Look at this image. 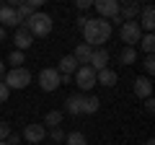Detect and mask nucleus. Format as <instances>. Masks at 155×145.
<instances>
[{"mask_svg":"<svg viewBox=\"0 0 155 145\" xmlns=\"http://www.w3.org/2000/svg\"><path fill=\"white\" fill-rule=\"evenodd\" d=\"M65 112L78 117V114H83V93H70L65 99Z\"/></svg>","mask_w":155,"mask_h":145,"instance_id":"f8f14e48","label":"nucleus"},{"mask_svg":"<svg viewBox=\"0 0 155 145\" xmlns=\"http://www.w3.org/2000/svg\"><path fill=\"white\" fill-rule=\"evenodd\" d=\"M140 11H142L140 3H119V18L122 21H134L140 16Z\"/></svg>","mask_w":155,"mask_h":145,"instance_id":"ddd939ff","label":"nucleus"},{"mask_svg":"<svg viewBox=\"0 0 155 145\" xmlns=\"http://www.w3.org/2000/svg\"><path fill=\"white\" fill-rule=\"evenodd\" d=\"M31 44H34V36L28 34V29L21 23V26L16 29V49H18V52H23V49H28Z\"/></svg>","mask_w":155,"mask_h":145,"instance_id":"4468645a","label":"nucleus"},{"mask_svg":"<svg viewBox=\"0 0 155 145\" xmlns=\"http://www.w3.org/2000/svg\"><path fill=\"white\" fill-rule=\"evenodd\" d=\"M8 135H11V124L0 119V143H5V140H8Z\"/></svg>","mask_w":155,"mask_h":145,"instance_id":"a878e982","label":"nucleus"},{"mask_svg":"<svg viewBox=\"0 0 155 145\" xmlns=\"http://www.w3.org/2000/svg\"><path fill=\"white\" fill-rule=\"evenodd\" d=\"M8 62H11L13 67H23V62H26V60H23V52H18V49H13L11 55H8Z\"/></svg>","mask_w":155,"mask_h":145,"instance_id":"b1692460","label":"nucleus"},{"mask_svg":"<svg viewBox=\"0 0 155 145\" xmlns=\"http://www.w3.org/2000/svg\"><path fill=\"white\" fill-rule=\"evenodd\" d=\"M119 36H122V42L127 47H134L140 39H142V29H140L137 21H124L122 26H119Z\"/></svg>","mask_w":155,"mask_h":145,"instance_id":"39448f33","label":"nucleus"},{"mask_svg":"<svg viewBox=\"0 0 155 145\" xmlns=\"http://www.w3.org/2000/svg\"><path fill=\"white\" fill-rule=\"evenodd\" d=\"M0 145H8V143H0Z\"/></svg>","mask_w":155,"mask_h":145,"instance_id":"c9c22d12","label":"nucleus"},{"mask_svg":"<svg viewBox=\"0 0 155 145\" xmlns=\"http://www.w3.org/2000/svg\"><path fill=\"white\" fill-rule=\"evenodd\" d=\"M119 62H122V65H132V62H137V49H134V47H124L122 55H119Z\"/></svg>","mask_w":155,"mask_h":145,"instance_id":"4be33fe9","label":"nucleus"},{"mask_svg":"<svg viewBox=\"0 0 155 145\" xmlns=\"http://www.w3.org/2000/svg\"><path fill=\"white\" fill-rule=\"evenodd\" d=\"M98 106H101L98 96H83V114H96Z\"/></svg>","mask_w":155,"mask_h":145,"instance_id":"aec40b11","label":"nucleus"},{"mask_svg":"<svg viewBox=\"0 0 155 145\" xmlns=\"http://www.w3.org/2000/svg\"><path fill=\"white\" fill-rule=\"evenodd\" d=\"M142 67H145V72H147V75H153V72H155V57H153V55H145Z\"/></svg>","mask_w":155,"mask_h":145,"instance_id":"393cba45","label":"nucleus"},{"mask_svg":"<svg viewBox=\"0 0 155 145\" xmlns=\"http://www.w3.org/2000/svg\"><path fill=\"white\" fill-rule=\"evenodd\" d=\"M88 67H93L96 72L104 70V67H109V52L104 49V47H98V49H93V55H91V62Z\"/></svg>","mask_w":155,"mask_h":145,"instance_id":"9b49d317","label":"nucleus"},{"mask_svg":"<svg viewBox=\"0 0 155 145\" xmlns=\"http://www.w3.org/2000/svg\"><path fill=\"white\" fill-rule=\"evenodd\" d=\"M96 13H98V18H114L116 13H119V0H98V3H93Z\"/></svg>","mask_w":155,"mask_h":145,"instance_id":"6e6552de","label":"nucleus"},{"mask_svg":"<svg viewBox=\"0 0 155 145\" xmlns=\"http://www.w3.org/2000/svg\"><path fill=\"white\" fill-rule=\"evenodd\" d=\"M23 26L28 29V34H31L34 39L36 36H47V34H52V16L44 13V11H36L31 18L23 21Z\"/></svg>","mask_w":155,"mask_h":145,"instance_id":"f03ea898","label":"nucleus"},{"mask_svg":"<svg viewBox=\"0 0 155 145\" xmlns=\"http://www.w3.org/2000/svg\"><path fill=\"white\" fill-rule=\"evenodd\" d=\"M21 23H23V21L18 18L16 8H11L8 3H5L3 8H0V26H3V29H18Z\"/></svg>","mask_w":155,"mask_h":145,"instance_id":"0eeeda50","label":"nucleus"},{"mask_svg":"<svg viewBox=\"0 0 155 145\" xmlns=\"http://www.w3.org/2000/svg\"><path fill=\"white\" fill-rule=\"evenodd\" d=\"M96 83H101L104 88H111V86H116V72L111 67H104V70L96 72Z\"/></svg>","mask_w":155,"mask_h":145,"instance_id":"f3484780","label":"nucleus"},{"mask_svg":"<svg viewBox=\"0 0 155 145\" xmlns=\"http://www.w3.org/2000/svg\"><path fill=\"white\" fill-rule=\"evenodd\" d=\"M3 83H5L11 91H13V88L21 91V88H26V86L31 83V70H26V67H13V70L5 72Z\"/></svg>","mask_w":155,"mask_h":145,"instance_id":"7ed1b4c3","label":"nucleus"},{"mask_svg":"<svg viewBox=\"0 0 155 145\" xmlns=\"http://www.w3.org/2000/svg\"><path fill=\"white\" fill-rule=\"evenodd\" d=\"M91 55H93V47H88V44H78L75 52H72V57H75L78 65H88V62H91Z\"/></svg>","mask_w":155,"mask_h":145,"instance_id":"a211bd4d","label":"nucleus"},{"mask_svg":"<svg viewBox=\"0 0 155 145\" xmlns=\"http://www.w3.org/2000/svg\"><path fill=\"white\" fill-rule=\"evenodd\" d=\"M75 8L78 11H88V8H93V3L91 0H75Z\"/></svg>","mask_w":155,"mask_h":145,"instance_id":"c85d7f7f","label":"nucleus"},{"mask_svg":"<svg viewBox=\"0 0 155 145\" xmlns=\"http://www.w3.org/2000/svg\"><path fill=\"white\" fill-rule=\"evenodd\" d=\"M72 80H75V86L80 91H91L96 86V70L88 65H80L75 72H72Z\"/></svg>","mask_w":155,"mask_h":145,"instance_id":"20e7f679","label":"nucleus"},{"mask_svg":"<svg viewBox=\"0 0 155 145\" xmlns=\"http://www.w3.org/2000/svg\"><path fill=\"white\" fill-rule=\"evenodd\" d=\"M60 72L54 70V67H44V70L39 72V88L41 91H47V93H49V91H57L60 88Z\"/></svg>","mask_w":155,"mask_h":145,"instance_id":"423d86ee","label":"nucleus"},{"mask_svg":"<svg viewBox=\"0 0 155 145\" xmlns=\"http://www.w3.org/2000/svg\"><path fill=\"white\" fill-rule=\"evenodd\" d=\"M145 145H155V143H153V140H147V143H145Z\"/></svg>","mask_w":155,"mask_h":145,"instance_id":"f704fd0d","label":"nucleus"},{"mask_svg":"<svg viewBox=\"0 0 155 145\" xmlns=\"http://www.w3.org/2000/svg\"><path fill=\"white\" fill-rule=\"evenodd\" d=\"M49 137L54 140V143H62V140H65V132H62V127H57V130H49Z\"/></svg>","mask_w":155,"mask_h":145,"instance_id":"bb28decb","label":"nucleus"},{"mask_svg":"<svg viewBox=\"0 0 155 145\" xmlns=\"http://www.w3.org/2000/svg\"><path fill=\"white\" fill-rule=\"evenodd\" d=\"M18 140H21V135H18V132H11L5 143H8V145H18Z\"/></svg>","mask_w":155,"mask_h":145,"instance_id":"c756f323","label":"nucleus"},{"mask_svg":"<svg viewBox=\"0 0 155 145\" xmlns=\"http://www.w3.org/2000/svg\"><path fill=\"white\" fill-rule=\"evenodd\" d=\"M85 21H88L85 16H78V29H83V26H85Z\"/></svg>","mask_w":155,"mask_h":145,"instance_id":"473e14b6","label":"nucleus"},{"mask_svg":"<svg viewBox=\"0 0 155 145\" xmlns=\"http://www.w3.org/2000/svg\"><path fill=\"white\" fill-rule=\"evenodd\" d=\"M145 109H147V114L155 112V101H153V96H150V99H145Z\"/></svg>","mask_w":155,"mask_h":145,"instance_id":"7c9ffc66","label":"nucleus"},{"mask_svg":"<svg viewBox=\"0 0 155 145\" xmlns=\"http://www.w3.org/2000/svg\"><path fill=\"white\" fill-rule=\"evenodd\" d=\"M23 137H26L31 145H36V143H41V140L47 137V127H44V124H26Z\"/></svg>","mask_w":155,"mask_h":145,"instance_id":"1a4fd4ad","label":"nucleus"},{"mask_svg":"<svg viewBox=\"0 0 155 145\" xmlns=\"http://www.w3.org/2000/svg\"><path fill=\"white\" fill-rule=\"evenodd\" d=\"M65 143L67 145H88V140H85L83 132H67L65 135Z\"/></svg>","mask_w":155,"mask_h":145,"instance_id":"5701e85b","label":"nucleus"},{"mask_svg":"<svg viewBox=\"0 0 155 145\" xmlns=\"http://www.w3.org/2000/svg\"><path fill=\"white\" fill-rule=\"evenodd\" d=\"M60 124H62V112H57V109L47 112V117H44V127H49V130H57Z\"/></svg>","mask_w":155,"mask_h":145,"instance_id":"6ab92c4d","label":"nucleus"},{"mask_svg":"<svg viewBox=\"0 0 155 145\" xmlns=\"http://www.w3.org/2000/svg\"><path fill=\"white\" fill-rule=\"evenodd\" d=\"M3 39H5V29L0 26V42H3Z\"/></svg>","mask_w":155,"mask_h":145,"instance_id":"72a5a7b5","label":"nucleus"},{"mask_svg":"<svg viewBox=\"0 0 155 145\" xmlns=\"http://www.w3.org/2000/svg\"><path fill=\"white\" fill-rule=\"evenodd\" d=\"M134 96L137 99H150L153 96V83H150V78H134Z\"/></svg>","mask_w":155,"mask_h":145,"instance_id":"2eb2a0df","label":"nucleus"},{"mask_svg":"<svg viewBox=\"0 0 155 145\" xmlns=\"http://www.w3.org/2000/svg\"><path fill=\"white\" fill-rule=\"evenodd\" d=\"M140 49H142L145 55H153V52H155V36H153V34H142V39H140Z\"/></svg>","mask_w":155,"mask_h":145,"instance_id":"412c9836","label":"nucleus"},{"mask_svg":"<svg viewBox=\"0 0 155 145\" xmlns=\"http://www.w3.org/2000/svg\"><path fill=\"white\" fill-rule=\"evenodd\" d=\"M5 72H8V70H5V62L0 60V83H3V78H5Z\"/></svg>","mask_w":155,"mask_h":145,"instance_id":"2f4dec72","label":"nucleus"},{"mask_svg":"<svg viewBox=\"0 0 155 145\" xmlns=\"http://www.w3.org/2000/svg\"><path fill=\"white\" fill-rule=\"evenodd\" d=\"M8 96H11V88H8L5 83H0V104H5Z\"/></svg>","mask_w":155,"mask_h":145,"instance_id":"cd10ccee","label":"nucleus"},{"mask_svg":"<svg viewBox=\"0 0 155 145\" xmlns=\"http://www.w3.org/2000/svg\"><path fill=\"white\" fill-rule=\"evenodd\" d=\"M78 67H80V65L75 62V57H72V55H65L60 62H57V67H54V70L60 72V75H72V72H75Z\"/></svg>","mask_w":155,"mask_h":145,"instance_id":"dca6fc26","label":"nucleus"},{"mask_svg":"<svg viewBox=\"0 0 155 145\" xmlns=\"http://www.w3.org/2000/svg\"><path fill=\"white\" fill-rule=\"evenodd\" d=\"M111 23L106 21V18H88L85 21V26H83V44H88V47H93V49H98V47H104V42H109V36H111Z\"/></svg>","mask_w":155,"mask_h":145,"instance_id":"f257e3e1","label":"nucleus"},{"mask_svg":"<svg viewBox=\"0 0 155 145\" xmlns=\"http://www.w3.org/2000/svg\"><path fill=\"white\" fill-rule=\"evenodd\" d=\"M140 16H142V21H137L140 29L147 31V34H153V29H155V8H153V5H142Z\"/></svg>","mask_w":155,"mask_h":145,"instance_id":"9d476101","label":"nucleus"}]
</instances>
